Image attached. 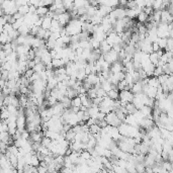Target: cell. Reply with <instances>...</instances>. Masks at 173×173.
I'll list each match as a JSON object with an SVG mask.
<instances>
[{
  "label": "cell",
  "mask_w": 173,
  "mask_h": 173,
  "mask_svg": "<svg viewBox=\"0 0 173 173\" xmlns=\"http://www.w3.org/2000/svg\"><path fill=\"white\" fill-rule=\"evenodd\" d=\"M45 34H46V30H43L42 28H39V30H38V32H37L36 38L40 39V40H44V38H45Z\"/></svg>",
  "instance_id": "cell-30"
},
{
  "label": "cell",
  "mask_w": 173,
  "mask_h": 173,
  "mask_svg": "<svg viewBox=\"0 0 173 173\" xmlns=\"http://www.w3.org/2000/svg\"><path fill=\"white\" fill-rule=\"evenodd\" d=\"M157 44H158V46H159L160 50L164 51L166 48V44H167V39H158Z\"/></svg>",
  "instance_id": "cell-26"
},
{
  "label": "cell",
  "mask_w": 173,
  "mask_h": 173,
  "mask_svg": "<svg viewBox=\"0 0 173 173\" xmlns=\"http://www.w3.org/2000/svg\"><path fill=\"white\" fill-rule=\"evenodd\" d=\"M125 112H127V115L128 114H134L136 112H137V110H136V108L134 106L133 103H127L125 106Z\"/></svg>",
  "instance_id": "cell-18"
},
{
  "label": "cell",
  "mask_w": 173,
  "mask_h": 173,
  "mask_svg": "<svg viewBox=\"0 0 173 173\" xmlns=\"http://www.w3.org/2000/svg\"><path fill=\"white\" fill-rule=\"evenodd\" d=\"M94 123H96V119H91V117H90L89 119H87V121H86L85 125H87V127H90V125H94Z\"/></svg>",
  "instance_id": "cell-34"
},
{
  "label": "cell",
  "mask_w": 173,
  "mask_h": 173,
  "mask_svg": "<svg viewBox=\"0 0 173 173\" xmlns=\"http://www.w3.org/2000/svg\"><path fill=\"white\" fill-rule=\"evenodd\" d=\"M119 90H117L116 88H114V89L106 92V96H108V98H110L112 100L115 101V100H119Z\"/></svg>",
  "instance_id": "cell-12"
},
{
  "label": "cell",
  "mask_w": 173,
  "mask_h": 173,
  "mask_svg": "<svg viewBox=\"0 0 173 173\" xmlns=\"http://www.w3.org/2000/svg\"><path fill=\"white\" fill-rule=\"evenodd\" d=\"M87 114H89V116L91 117V119H95L96 115L99 114V108H98V106H95V105H93V104H92V105L87 110Z\"/></svg>",
  "instance_id": "cell-10"
},
{
  "label": "cell",
  "mask_w": 173,
  "mask_h": 173,
  "mask_svg": "<svg viewBox=\"0 0 173 173\" xmlns=\"http://www.w3.org/2000/svg\"><path fill=\"white\" fill-rule=\"evenodd\" d=\"M0 121H1V119H0Z\"/></svg>",
  "instance_id": "cell-36"
},
{
  "label": "cell",
  "mask_w": 173,
  "mask_h": 173,
  "mask_svg": "<svg viewBox=\"0 0 173 173\" xmlns=\"http://www.w3.org/2000/svg\"><path fill=\"white\" fill-rule=\"evenodd\" d=\"M135 169L137 173H145V165L143 163H136L135 164Z\"/></svg>",
  "instance_id": "cell-28"
},
{
  "label": "cell",
  "mask_w": 173,
  "mask_h": 173,
  "mask_svg": "<svg viewBox=\"0 0 173 173\" xmlns=\"http://www.w3.org/2000/svg\"><path fill=\"white\" fill-rule=\"evenodd\" d=\"M80 157H81L83 160H85V161H88V160H90L92 158L91 157V154H90L88 151H86V150H84V151L80 152Z\"/></svg>",
  "instance_id": "cell-27"
},
{
  "label": "cell",
  "mask_w": 173,
  "mask_h": 173,
  "mask_svg": "<svg viewBox=\"0 0 173 173\" xmlns=\"http://www.w3.org/2000/svg\"><path fill=\"white\" fill-rule=\"evenodd\" d=\"M30 165L32 166V167H39V166H40V161H39V159H38V157H37L36 154H32V157H30Z\"/></svg>",
  "instance_id": "cell-20"
},
{
  "label": "cell",
  "mask_w": 173,
  "mask_h": 173,
  "mask_svg": "<svg viewBox=\"0 0 173 173\" xmlns=\"http://www.w3.org/2000/svg\"><path fill=\"white\" fill-rule=\"evenodd\" d=\"M81 104V100H80L79 96H76L73 99H71V106H74V108H80Z\"/></svg>",
  "instance_id": "cell-25"
},
{
  "label": "cell",
  "mask_w": 173,
  "mask_h": 173,
  "mask_svg": "<svg viewBox=\"0 0 173 173\" xmlns=\"http://www.w3.org/2000/svg\"><path fill=\"white\" fill-rule=\"evenodd\" d=\"M104 121H106V123H108V125L114 127V128H117L121 123V121H119V119H117L116 115H115L114 112H110V114H105V119H104Z\"/></svg>",
  "instance_id": "cell-1"
},
{
  "label": "cell",
  "mask_w": 173,
  "mask_h": 173,
  "mask_svg": "<svg viewBox=\"0 0 173 173\" xmlns=\"http://www.w3.org/2000/svg\"><path fill=\"white\" fill-rule=\"evenodd\" d=\"M133 94H138V93H142L143 92V84L141 81L135 82L132 86V89L130 90Z\"/></svg>",
  "instance_id": "cell-8"
},
{
  "label": "cell",
  "mask_w": 173,
  "mask_h": 173,
  "mask_svg": "<svg viewBox=\"0 0 173 173\" xmlns=\"http://www.w3.org/2000/svg\"><path fill=\"white\" fill-rule=\"evenodd\" d=\"M26 115H18L16 119V129L18 131L22 132L26 130Z\"/></svg>",
  "instance_id": "cell-5"
},
{
  "label": "cell",
  "mask_w": 173,
  "mask_h": 173,
  "mask_svg": "<svg viewBox=\"0 0 173 173\" xmlns=\"http://www.w3.org/2000/svg\"><path fill=\"white\" fill-rule=\"evenodd\" d=\"M134 99V94L130 90H121L119 93V100L125 103H132Z\"/></svg>",
  "instance_id": "cell-2"
},
{
  "label": "cell",
  "mask_w": 173,
  "mask_h": 173,
  "mask_svg": "<svg viewBox=\"0 0 173 173\" xmlns=\"http://www.w3.org/2000/svg\"><path fill=\"white\" fill-rule=\"evenodd\" d=\"M85 78H86V74L85 72H84V70H78V71L76 72V80H77V81L83 82L84 80H85Z\"/></svg>",
  "instance_id": "cell-19"
},
{
  "label": "cell",
  "mask_w": 173,
  "mask_h": 173,
  "mask_svg": "<svg viewBox=\"0 0 173 173\" xmlns=\"http://www.w3.org/2000/svg\"><path fill=\"white\" fill-rule=\"evenodd\" d=\"M103 56V59L105 62H108L110 65H112V64L115 63V62L119 61V58H117V53L114 52V50H110L108 53H106V54L102 55Z\"/></svg>",
  "instance_id": "cell-4"
},
{
  "label": "cell",
  "mask_w": 173,
  "mask_h": 173,
  "mask_svg": "<svg viewBox=\"0 0 173 173\" xmlns=\"http://www.w3.org/2000/svg\"><path fill=\"white\" fill-rule=\"evenodd\" d=\"M162 8V0H156V1H153V4H152V9L154 11L156 10H161Z\"/></svg>",
  "instance_id": "cell-24"
},
{
  "label": "cell",
  "mask_w": 173,
  "mask_h": 173,
  "mask_svg": "<svg viewBox=\"0 0 173 173\" xmlns=\"http://www.w3.org/2000/svg\"><path fill=\"white\" fill-rule=\"evenodd\" d=\"M159 46H158L157 43H152V51H153V53H156L157 51H159Z\"/></svg>",
  "instance_id": "cell-35"
},
{
  "label": "cell",
  "mask_w": 173,
  "mask_h": 173,
  "mask_svg": "<svg viewBox=\"0 0 173 173\" xmlns=\"http://www.w3.org/2000/svg\"><path fill=\"white\" fill-rule=\"evenodd\" d=\"M43 138H44L43 133H37V132H32V133L30 134V139L32 141V143H41Z\"/></svg>",
  "instance_id": "cell-9"
},
{
  "label": "cell",
  "mask_w": 173,
  "mask_h": 173,
  "mask_svg": "<svg viewBox=\"0 0 173 173\" xmlns=\"http://www.w3.org/2000/svg\"><path fill=\"white\" fill-rule=\"evenodd\" d=\"M57 20H58V22H59V24H60L61 28H65V26L68 24V22L71 20V16H70L69 12L66 11L62 14H59V15H58Z\"/></svg>",
  "instance_id": "cell-3"
},
{
  "label": "cell",
  "mask_w": 173,
  "mask_h": 173,
  "mask_svg": "<svg viewBox=\"0 0 173 173\" xmlns=\"http://www.w3.org/2000/svg\"><path fill=\"white\" fill-rule=\"evenodd\" d=\"M137 18H138V20H139L140 23H144V22H147V20H148V15H146V14L144 13L143 11H142L141 13L138 14Z\"/></svg>",
  "instance_id": "cell-29"
},
{
  "label": "cell",
  "mask_w": 173,
  "mask_h": 173,
  "mask_svg": "<svg viewBox=\"0 0 173 173\" xmlns=\"http://www.w3.org/2000/svg\"><path fill=\"white\" fill-rule=\"evenodd\" d=\"M84 81L87 82V83H89L91 86H94L95 84L99 83V79H98V76L96 75V74H90V75L86 76V78H85Z\"/></svg>",
  "instance_id": "cell-7"
},
{
  "label": "cell",
  "mask_w": 173,
  "mask_h": 173,
  "mask_svg": "<svg viewBox=\"0 0 173 173\" xmlns=\"http://www.w3.org/2000/svg\"><path fill=\"white\" fill-rule=\"evenodd\" d=\"M63 7L64 9L67 11V10H72L73 9V1L71 0H66V1H63Z\"/></svg>",
  "instance_id": "cell-23"
},
{
  "label": "cell",
  "mask_w": 173,
  "mask_h": 173,
  "mask_svg": "<svg viewBox=\"0 0 173 173\" xmlns=\"http://www.w3.org/2000/svg\"><path fill=\"white\" fill-rule=\"evenodd\" d=\"M34 73H38V74H40L41 72H43V71H45L46 70V67H45V65L44 64L41 62V63H39V64H37L36 66L34 67Z\"/></svg>",
  "instance_id": "cell-21"
},
{
  "label": "cell",
  "mask_w": 173,
  "mask_h": 173,
  "mask_svg": "<svg viewBox=\"0 0 173 173\" xmlns=\"http://www.w3.org/2000/svg\"><path fill=\"white\" fill-rule=\"evenodd\" d=\"M34 70H32V69H28L26 72H24L23 76L26 78V79H30V78L32 77V74H34Z\"/></svg>",
  "instance_id": "cell-33"
},
{
  "label": "cell",
  "mask_w": 173,
  "mask_h": 173,
  "mask_svg": "<svg viewBox=\"0 0 173 173\" xmlns=\"http://www.w3.org/2000/svg\"><path fill=\"white\" fill-rule=\"evenodd\" d=\"M119 72H123V65L121 62H115V63L112 64L110 68V74H116Z\"/></svg>",
  "instance_id": "cell-6"
},
{
  "label": "cell",
  "mask_w": 173,
  "mask_h": 173,
  "mask_svg": "<svg viewBox=\"0 0 173 173\" xmlns=\"http://www.w3.org/2000/svg\"><path fill=\"white\" fill-rule=\"evenodd\" d=\"M100 87H101V89H103L105 92H108L110 90L114 89V88H116V86H114L110 81L106 80V81H104L103 83L100 84Z\"/></svg>",
  "instance_id": "cell-16"
},
{
  "label": "cell",
  "mask_w": 173,
  "mask_h": 173,
  "mask_svg": "<svg viewBox=\"0 0 173 173\" xmlns=\"http://www.w3.org/2000/svg\"><path fill=\"white\" fill-rule=\"evenodd\" d=\"M39 28H38V26H32V28H30V36L36 37L37 36V32H38V30H39Z\"/></svg>",
  "instance_id": "cell-31"
},
{
  "label": "cell",
  "mask_w": 173,
  "mask_h": 173,
  "mask_svg": "<svg viewBox=\"0 0 173 173\" xmlns=\"http://www.w3.org/2000/svg\"><path fill=\"white\" fill-rule=\"evenodd\" d=\"M147 85L150 86V87H153V88H158L160 86V84L156 77H150V78H148Z\"/></svg>",
  "instance_id": "cell-14"
},
{
  "label": "cell",
  "mask_w": 173,
  "mask_h": 173,
  "mask_svg": "<svg viewBox=\"0 0 173 173\" xmlns=\"http://www.w3.org/2000/svg\"><path fill=\"white\" fill-rule=\"evenodd\" d=\"M52 66H53V69H59L61 67H65V62H64L63 59H52Z\"/></svg>",
  "instance_id": "cell-11"
},
{
  "label": "cell",
  "mask_w": 173,
  "mask_h": 173,
  "mask_svg": "<svg viewBox=\"0 0 173 173\" xmlns=\"http://www.w3.org/2000/svg\"><path fill=\"white\" fill-rule=\"evenodd\" d=\"M17 32H18V34H19L20 36L26 37V36H28V34H30V28H28L26 24H22V26L17 30Z\"/></svg>",
  "instance_id": "cell-17"
},
{
  "label": "cell",
  "mask_w": 173,
  "mask_h": 173,
  "mask_svg": "<svg viewBox=\"0 0 173 173\" xmlns=\"http://www.w3.org/2000/svg\"><path fill=\"white\" fill-rule=\"evenodd\" d=\"M51 24H52V18L47 17V16H45V17H43L42 26H41V28H42L43 30H50V28H51Z\"/></svg>",
  "instance_id": "cell-13"
},
{
  "label": "cell",
  "mask_w": 173,
  "mask_h": 173,
  "mask_svg": "<svg viewBox=\"0 0 173 173\" xmlns=\"http://www.w3.org/2000/svg\"><path fill=\"white\" fill-rule=\"evenodd\" d=\"M49 12V8L48 7H45V6H41V7H38L37 8V11H36V14L37 15H39L40 17H45L46 16V14Z\"/></svg>",
  "instance_id": "cell-15"
},
{
  "label": "cell",
  "mask_w": 173,
  "mask_h": 173,
  "mask_svg": "<svg viewBox=\"0 0 173 173\" xmlns=\"http://www.w3.org/2000/svg\"><path fill=\"white\" fill-rule=\"evenodd\" d=\"M89 133L91 134V135H96V134H99L100 133L99 125H96V123H94V125H90V127H89Z\"/></svg>",
  "instance_id": "cell-22"
},
{
  "label": "cell",
  "mask_w": 173,
  "mask_h": 173,
  "mask_svg": "<svg viewBox=\"0 0 173 173\" xmlns=\"http://www.w3.org/2000/svg\"><path fill=\"white\" fill-rule=\"evenodd\" d=\"M143 12L146 14V15L150 16V15H152V14H153L154 10L152 9V7H144L143 8Z\"/></svg>",
  "instance_id": "cell-32"
}]
</instances>
